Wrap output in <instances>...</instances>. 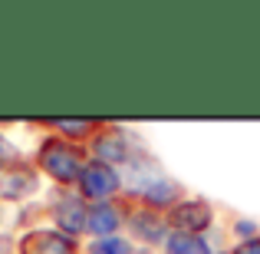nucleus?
<instances>
[{"mask_svg":"<svg viewBox=\"0 0 260 254\" xmlns=\"http://www.w3.org/2000/svg\"><path fill=\"white\" fill-rule=\"evenodd\" d=\"M86 165H89V149L79 146V142L59 139V135H46L37 152V168L63 188H76Z\"/></svg>","mask_w":260,"mask_h":254,"instance_id":"1","label":"nucleus"},{"mask_svg":"<svg viewBox=\"0 0 260 254\" xmlns=\"http://www.w3.org/2000/svg\"><path fill=\"white\" fill-rule=\"evenodd\" d=\"M76 191L86 205H99V202H115V198L125 191V178H122L119 168L106 165V162H92L83 168L76 182Z\"/></svg>","mask_w":260,"mask_h":254,"instance_id":"2","label":"nucleus"},{"mask_svg":"<svg viewBox=\"0 0 260 254\" xmlns=\"http://www.w3.org/2000/svg\"><path fill=\"white\" fill-rule=\"evenodd\" d=\"M86 146H89V159L92 162H106V165H112L119 172L122 165L132 162V139L119 126H99Z\"/></svg>","mask_w":260,"mask_h":254,"instance_id":"3","label":"nucleus"},{"mask_svg":"<svg viewBox=\"0 0 260 254\" xmlns=\"http://www.w3.org/2000/svg\"><path fill=\"white\" fill-rule=\"evenodd\" d=\"M125 228L132 231V241L152 244V248H165L168 235H172V224H168V215H165V211L145 208V205H135V208L128 211Z\"/></svg>","mask_w":260,"mask_h":254,"instance_id":"4","label":"nucleus"},{"mask_svg":"<svg viewBox=\"0 0 260 254\" xmlns=\"http://www.w3.org/2000/svg\"><path fill=\"white\" fill-rule=\"evenodd\" d=\"M165 215H168L172 231H181V235H204L214 224V208L204 198H181Z\"/></svg>","mask_w":260,"mask_h":254,"instance_id":"5","label":"nucleus"},{"mask_svg":"<svg viewBox=\"0 0 260 254\" xmlns=\"http://www.w3.org/2000/svg\"><path fill=\"white\" fill-rule=\"evenodd\" d=\"M50 215H53V228H59L63 235L70 238H79L86 231V218H89V205L79 198V191H59L50 205Z\"/></svg>","mask_w":260,"mask_h":254,"instance_id":"6","label":"nucleus"},{"mask_svg":"<svg viewBox=\"0 0 260 254\" xmlns=\"http://www.w3.org/2000/svg\"><path fill=\"white\" fill-rule=\"evenodd\" d=\"M17 254H79V241L59 228H30L17 241Z\"/></svg>","mask_w":260,"mask_h":254,"instance_id":"7","label":"nucleus"},{"mask_svg":"<svg viewBox=\"0 0 260 254\" xmlns=\"http://www.w3.org/2000/svg\"><path fill=\"white\" fill-rule=\"evenodd\" d=\"M128 221V208L122 198L115 202H99V205H89V218H86V235L95 238H112L125 228Z\"/></svg>","mask_w":260,"mask_h":254,"instance_id":"8","label":"nucleus"},{"mask_svg":"<svg viewBox=\"0 0 260 254\" xmlns=\"http://www.w3.org/2000/svg\"><path fill=\"white\" fill-rule=\"evenodd\" d=\"M37 191H40V172L33 165L20 162V165L0 172V198L4 202H23Z\"/></svg>","mask_w":260,"mask_h":254,"instance_id":"9","label":"nucleus"},{"mask_svg":"<svg viewBox=\"0 0 260 254\" xmlns=\"http://www.w3.org/2000/svg\"><path fill=\"white\" fill-rule=\"evenodd\" d=\"M53 126V132L59 135V139H70V142H89L95 135V129H99V122H92V119H56V122H50Z\"/></svg>","mask_w":260,"mask_h":254,"instance_id":"10","label":"nucleus"},{"mask_svg":"<svg viewBox=\"0 0 260 254\" xmlns=\"http://www.w3.org/2000/svg\"><path fill=\"white\" fill-rule=\"evenodd\" d=\"M165 254H214L211 244L204 241L201 235H181V231H172L165 241Z\"/></svg>","mask_w":260,"mask_h":254,"instance_id":"11","label":"nucleus"},{"mask_svg":"<svg viewBox=\"0 0 260 254\" xmlns=\"http://www.w3.org/2000/svg\"><path fill=\"white\" fill-rule=\"evenodd\" d=\"M86 251L92 254H132V241L122 235H112V238H95V241L86 244Z\"/></svg>","mask_w":260,"mask_h":254,"instance_id":"12","label":"nucleus"},{"mask_svg":"<svg viewBox=\"0 0 260 254\" xmlns=\"http://www.w3.org/2000/svg\"><path fill=\"white\" fill-rule=\"evenodd\" d=\"M13 165H20V152H17V146H13L7 135H0V172L13 168Z\"/></svg>","mask_w":260,"mask_h":254,"instance_id":"13","label":"nucleus"},{"mask_svg":"<svg viewBox=\"0 0 260 254\" xmlns=\"http://www.w3.org/2000/svg\"><path fill=\"white\" fill-rule=\"evenodd\" d=\"M260 235V228L254 221H247V218H237L234 221V238H237V244L241 241H250V238H257Z\"/></svg>","mask_w":260,"mask_h":254,"instance_id":"14","label":"nucleus"},{"mask_svg":"<svg viewBox=\"0 0 260 254\" xmlns=\"http://www.w3.org/2000/svg\"><path fill=\"white\" fill-rule=\"evenodd\" d=\"M231 254H260V235H257V238H250V241L234 244V251H231Z\"/></svg>","mask_w":260,"mask_h":254,"instance_id":"15","label":"nucleus"},{"mask_svg":"<svg viewBox=\"0 0 260 254\" xmlns=\"http://www.w3.org/2000/svg\"><path fill=\"white\" fill-rule=\"evenodd\" d=\"M0 254H13V244H10L7 235H0Z\"/></svg>","mask_w":260,"mask_h":254,"instance_id":"16","label":"nucleus"},{"mask_svg":"<svg viewBox=\"0 0 260 254\" xmlns=\"http://www.w3.org/2000/svg\"><path fill=\"white\" fill-rule=\"evenodd\" d=\"M86 254H92V251H86Z\"/></svg>","mask_w":260,"mask_h":254,"instance_id":"17","label":"nucleus"}]
</instances>
